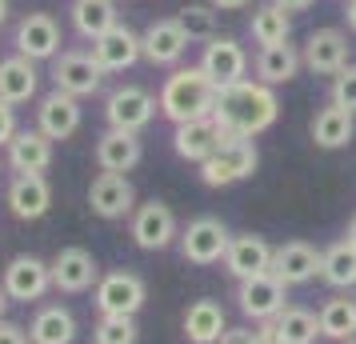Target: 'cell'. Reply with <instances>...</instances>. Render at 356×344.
I'll return each mask as SVG.
<instances>
[{
	"mask_svg": "<svg viewBox=\"0 0 356 344\" xmlns=\"http://www.w3.org/2000/svg\"><path fill=\"white\" fill-rule=\"evenodd\" d=\"M136 341H140L136 316H100L92 325V344H136Z\"/></svg>",
	"mask_w": 356,
	"mask_h": 344,
	"instance_id": "obj_35",
	"label": "cell"
},
{
	"mask_svg": "<svg viewBox=\"0 0 356 344\" xmlns=\"http://www.w3.org/2000/svg\"><path fill=\"white\" fill-rule=\"evenodd\" d=\"M348 240L356 245V216H353V224H348Z\"/></svg>",
	"mask_w": 356,
	"mask_h": 344,
	"instance_id": "obj_47",
	"label": "cell"
},
{
	"mask_svg": "<svg viewBox=\"0 0 356 344\" xmlns=\"http://www.w3.org/2000/svg\"><path fill=\"white\" fill-rule=\"evenodd\" d=\"M220 140H225V132L216 129L212 116H204V120H188V124H177V129H172V152H177L180 161L196 164V168L220 148Z\"/></svg>",
	"mask_w": 356,
	"mask_h": 344,
	"instance_id": "obj_24",
	"label": "cell"
},
{
	"mask_svg": "<svg viewBox=\"0 0 356 344\" xmlns=\"http://www.w3.org/2000/svg\"><path fill=\"white\" fill-rule=\"evenodd\" d=\"M200 72L209 76L216 88L248 81V52L236 36H212L204 52H200Z\"/></svg>",
	"mask_w": 356,
	"mask_h": 344,
	"instance_id": "obj_11",
	"label": "cell"
},
{
	"mask_svg": "<svg viewBox=\"0 0 356 344\" xmlns=\"http://www.w3.org/2000/svg\"><path fill=\"white\" fill-rule=\"evenodd\" d=\"M180 256L188 264H200V268H209V264H225V252L232 245V232L220 216H196L188 220L184 229H180Z\"/></svg>",
	"mask_w": 356,
	"mask_h": 344,
	"instance_id": "obj_5",
	"label": "cell"
},
{
	"mask_svg": "<svg viewBox=\"0 0 356 344\" xmlns=\"http://www.w3.org/2000/svg\"><path fill=\"white\" fill-rule=\"evenodd\" d=\"M276 328H280V341L284 344H316V336H321V320H316V312L312 309H296V304H289V309L276 316Z\"/></svg>",
	"mask_w": 356,
	"mask_h": 344,
	"instance_id": "obj_34",
	"label": "cell"
},
{
	"mask_svg": "<svg viewBox=\"0 0 356 344\" xmlns=\"http://www.w3.org/2000/svg\"><path fill=\"white\" fill-rule=\"evenodd\" d=\"M248 33H252V44L260 49H273V44H289L292 36V13H284L280 4H257L252 8V20H248Z\"/></svg>",
	"mask_w": 356,
	"mask_h": 344,
	"instance_id": "obj_31",
	"label": "cell"
},
{
	"mask_svg": "<svg viewBox=\"0 0 356 344\" xmlns=\"http://www.w3.org/2000/svg\"><path fill=\"white\" fill-rule=\"evenodd\" d=\"M4 204L8 213L33 224V220H44L52 213V184L49 177H13L8 188H4Z\"/></svg>",
	"mask_w": 356,
	"mask_h": 344,
	"instance_id": "obj_22",
	"label": "cell"
},
{
	"mask_svg": "<svg viewBox=\"0 0 356 344\" xmlns=\"http://www.w3.org/2000/svg\"><path fill=\"white\" fill-rule=\"evenodd\" d=\"M260 164L257 140H241V136H225L220 148L212 152L209 161L200 164V181L209 188H232V184L248 181Z\"/></svg>",
	"mask_w": 356,
	"mask_h": 344,
	"instance_id": "obj_3",
	"label": "cell"
},
{
	"mask_svg": "<svg viewBox=\"0 0 356 344\" xmlns=\"http://www.w3.org/2000/svg\"><path fill=\"white\" fill-rule=\"evenodd\" d=\"M252 68H257V81L260 84L280 88V84H289L292 76L305 68V60H300V49H296V44H273V49H260L257 52Z\"/></svg>",
	"mask_w": 356,
	"mask_h": 344,
	"instance_id": "obj_30",
	"label": "cell"
},
{
	"mask_svg": "<svg viewBox=\"0 0 356 344\" xmlns=\"http://www.w3.org/2000/svg\"><path fill=\"white\" fill-rule=\"evenodd\" d=\"M332 104H340V108H348V113H356V65L340 68L337 76H332Z\"/></svg>",
	"mask_w": 356,
	"mask_h": 344,
	"instance_id": "obj_37",
	"label": "cell"
},
{
	"mask_svg": "<svg viewBox=\"0 0 356 344\" xmlns=\"http://www.w3.org/2000/svg\"><path fill=\"white\" fill-rule=\"evenodd\" d=\"M321 280L328 284V288H337V293H348V288H356V245L348 240V236L324 248Z\"/></svg>",
	"mask_w": 356,
	"mask_h": 344,
	"instance_id": "obj_32",
	"label": "cell"
},
{
	"mask_svg": "<svg viewBox=\"0 0 356 344\" xmlns=\"http://www.w3.org/2000/svg\"><path fill=\"white\" fill-rule=\"evenodd\" d=\"M289 288L273 277V272H264V277H252V280H241L236 284V309L248 316V320H276L280 312L289 309L284 300H289Z\"/></svg>",
	"mask_w": 356,
	"mask_h": 344,
	"instance_id": "obj_16",
	"label": "cell"
},
{
	"mask_svg": "<svg viewBox=\"0 0 356 344\" xmlns=\"http://www.w3.org/2000/svg\"><path fill=\"white\" fill-rule=\"evenodd\" d=\"M0 284H4L13 304H36V300H44L52 293V264L33 256V252H20V256L4 264Z\"/></svg>",
	"mask_w": 356,
	"mask_h": 344,
	"instance_id": "obj_7",
	"label": "cell"
},
{
	"mask_svg": "<svg viewBox=\"0 0 356 344\" xmlns=\"http://www.w3.org/2000/svg\"><path fill=\"white\" fill-rule=\"evenodd\" d=\"M344 344H356V341H344Z\"/></svg>",
	"mask_w": 356,
	"mask_h": 344,
	"instance_id": "obj_48",
	"label": "cell"
},
{
	"mask_svg": "<svg viewBox=\"0 0 356 344\" xmlns=\"http://www.w3.org/2000/svg\"><path fill=\"white\" fill-rule=\"evenodd\" d=\"M308 136H312V145L316 148H344L353 145L356 136V113H348V108H340V104H324V108H316V116H312V124H308Z\"/></svg>",
	"mask_w": 356,
	"mask_h": 344,
	"instance_id": "obj_26",
	"label": "cell"
},
{
	"mask_svg": "<svg viewBox=\"0 0 356 344\" xmlns=\"http://www.w3.org/2000/svg\"><path fill=\"white\" fill-rule=\"evenodd\" d=\"M88 208L100 220H124L136 213V188L120 172H97L88 184Z\"/></svg>",
	"mask_w": 356,
	"mask_h": 344,
	"instance_id": "obj_14",
	"label": "cell"
},
{
	"mask_svg": "<svg viewBox=\"0 0 356 344\" xmlns=\"http://www.w3.org/2000/svg\"><path fill=\"white\" fill-rule=\"evenodd\" d=\"M188 33L180 28L177 17H161L152 20L145 33H140V49H145V60L156 68H180L184 52H188Z\"/></svg>",
	"mask_w": 356,
	"mask_h": 344,
	"instance_id": "obj_13",
	"label": "cell"
},
{
	"mask_svg": "<svg viewBox=\"0 0 356 344\" xmlns=\"http://www.w3.org/2000/svg\"><path fill=\"white\" fill-rule=\"evenodd\" d=\"M0 344H33L29 341V328L17 320H0Z\"/></svg>",
	"mask_w": 356,
	"mask_h": 344,
	"instance_id": "obj_39",
	"label": "cell"
},
{
	"mask_svg": "<svg viewBox=\"0 0 356 344\" xmlns=\"http://www.w3.org/2000/svg\"><path fill=\"white\" fill-rule=\"evenodd\" d=\"M29 341L33 344H72L76 341V316L65 304H40L29 320Z\"/></svg>",
	"mask_w": 356,
	"mask_h": 344,
	"instance_id": "obj_28",
	"label": "cell"
},
{
	"mask_svg": "<svg viewBox=\"0 0 356 344\" xmlns=\"http://www.w3.org/2000/svg\"><path fill=\"white\" fill-rule=\"evenodd\" d=\"M92 56H97V65L104 68V76H113V72H129L136 60H145V49H140V33H132L129 24L120 20L116 28L92 40Z\"/></svg>",
	"mask_w": 356,
	"mask_h": 344,
	"instance_id": "obj_21",
	"label": "cell"
},
{
	"mask_svg": "<svg viewBox=\"0 0 356 344\" xmlns=\"http://www.w3.org/2000/svg\"><path fill=\"white\" fill-rule=\"evenodd\" d=\"M184 336H188V344H216L220 336L228 332V316L225 309L216 304V300H193L188 309H184Z\"/></svg>",
	"mask_w": 356,
	"mask_h": 344,
	"instance_id": "obj_29",
	"label": "cell"
},
{
	"mask_svg": "<svg viewBox=\"0 0 356 344\" xmlns=\"http://www.w3.org/2000/svg\"><path fill=\"white\" fill-rule=\"evenodd\" d=\"M273 252L276 248L257 236V232H241V236H232V245L225 252V272L236 284L241 280H252V277H264V272H273Z\"/></svg>",
	"mask_w": 356,
	"mask_h": 344,
	"instance_id": "obj_18",
	"label": "cell"
},
{
	"mask_svg": "<svg viewBox=\"0 0 356 344\" xmlns=\"http://www.w3.org/2000/svg\"><path fill=\"white\" fill-rule=\"evenodd\" d=\"M316 320H321L324 341H337V344L356 341V296H332V300H324Z\"/></svg>",
	"mask_w": 356,
	"mask_h": 344,
	"instance_id": "obj_33",
	"label": "cell"
},
{
	"mask_svg": "<svg viewBox=\"0 0 356 344\" xmlns=\"http://www.w3.org/2000/svg\"><path fill=\"white\" fill-rule=\"evenodd\" d=\"M216 344H257V328H244V325L241 328H228Z\"/></svg>",
	"mask_w": 356,
	"mask_h": 344,
	"instance_id": "obj_40",
	"label": "cell"
},
{
	"mask_svg": "<svg viewBox=\"0 0 356 344\" xmlns=\"http://www.w3.org/2000/svg\"><path fill=\"white\" fill-rule=\"evenodd\" d=\"M92 161H97L100 172H120V177H129L132 168L145 161V145H140V132L104 129V132L97 136Z\"/></svg>",
	"mask_w": 356,
	"mask_h": 344,
	"instance_id": "obj_20",
	"label": "cell"
},
{
	"mask_svg": "<svg viewBox=\"0 0 356 344\" xmlns=\"http://www.w3.org/2000/svg\"><path fill=\"white\" fill-rule=\"evenodd\" d=\"M216 84L196 68H172L161 84V116L172 124H188V120H204L216 113Z\"/></svg>",
	"mask_w": 356,
	"mask_h": 344,
	"instance_id": "obj_2",
	"label": "cell"
},
{
	"mask_svg": "<svg viewBox=\"0 0 356 344\" xmlns=\"http://www.w3.org/2000/svg\"><path fill=\"white\" fill-rule=\"evenodd\" d=\"M129 236H132V245L145 248V252H164L168 245H177L180 240L177 213H172L164 200L136 204V213L129 216Z\"/></svg>",
	"mask_w": 356,
	"mask_h": 344,
	"instance_id": "obj_9",
	"label": "cell"
},
{
	"mask_svg": "<svg viewBox=\"0 0 356 344\" xmlns=\"http://www.w3.org/2000/svg\"><path fill=\"white\" fill-rule=\"evenodd\" d=\"M8 304H13V300H8V293H4V284H0V320H8V316H4V312H8Z\"/></svg>",
	"mask_w": 356,
	"mask_h": 344,
	"instance_id": "obj_45",
	"label": "cell"
},
{
	"mask_svg": "<svg viewBox=\"0 0 356 344\" xmlns=\"http://www.w3.org/2000/svg\"><path fill=\"white\" fill-rule=\"evenodd\" d=\"M280 116V100H276V88L260 81H241V84H228L216 92V129L225 136H241V140H252L260 132H268Z\"/></svg>",
	"mask_w": 356,
	"mask_h": 344,
	"instance_id": "obj_1",
	"label": "cell"
},
{
	"mask_svg": "<svg viewBox=\"0 0 356 344\" xmlns=\"http://www.w3.org/2000/svg\"><path fill=\"white\" fill-rule=\"evenodd\" d=\"M8 13H13V4H8V0H0V28H4V20H8Z\"/></svg>",
	"mask_w": 356,
	"mask_h": 344,
	"instance_id": "obj_46",
	"label": "cell"
},
{
	"mask_svg": "<svg viewBox=\"0 0 356 344\" xmlns=\"http://www.w3.org/2000/svg\"><path fill=\"white\" fill-rule=\"evenodd\" d=\"M68 17H72L76 36H84V40L92 44V40H100L108 28L120 24V4H116V0H72Z\"/></svg>",
	"mask_w": 356,
	"mask_h": 344,
	"instance_id": "obj_27",
	"label": "cell"
},
{
	"mask_svg": "<svg viewBox=\"0 0 356 344\" xmlns=\"http://www.w3.org/2000/svg\"><path fill=\"white\" fill-rule=\"evenodd\" d=\"M60 44H65V33H60V20L52 17V13H24L17 20V28H13V49L20 56L36 60V65L56 60Z\"/></svg>",
	"mask_w": 356,
	"mask_h": 344,
	"instance_id": "obj_8",
	"label": "cell"
},
{
	"mask_svg": "<svg viewBox=\"0 0 356 344\" xmlns=\"http://www.w3.org/2000/svg\"><path fill=\"white\" fill-rule=\"evenodd\" d=\"M148 300V284L129 268H113L100 272L97 288H92V304L100 316H136Z\"/></svg>",
	"mask_w": 356,
	"mask_h": 344,
	"instance_id": "obj_4",
	"label": "cell"
},
{
	"mask_svg": "<svg viewBox=\"0 0 356 344\" xmlns=\"http://www.w3.org/2000/svg\"><path fill=\"white\" fill-rule=\"evenodd\" d=\"M49 264H52V288H56V293L76 296V293H88V288H97V280H100L97 256H92L88 248H81V245L60 248V252H56Z\"/></svg>",
	"mask_w": 356,
	"mask_h": 344,
	"instance_id": "obj_12",
	"label": "cell"
},
{
	"mask_svg": "<svg viewBox=\"0 0 356 344\" xmlns=\"http://www.w3.org/2000/svg\"><path fill=\"white\" fill-rule=\"evenodd\" d=\"M348 52H353V44H348V36L340 28H316V33H308L300 60H305V68L312 76H337L340 68L353 65Z\"/></svg>",
	"mask_w": 356,
	"mask_h": 344,
	"instance_id": "obj_15",
	"label": "cell"
},
{
	"mask_svg": "<svg viewBox=\"0 0 356 344\" xmlns=\"http://www.w3.org/2000/svg\"><path fill=\"white\" fill-rule=\"evenodd\" d=\"M321 261H324L321 248H312L308 240H289L273 252V277L284 288H296V284H308V280L321 277Z\"/></svg>",
	"mask_w": 356,
	"mask_h": 344,
	"instance_id": "obj_23",
	"label": "cell"
},
{
	"mask_svg": "<svg viewBox=\"0 0 356 344\" xmlns=\"http://www.w3.org/2000/svg\"><path fill=\"white\" fill-rule=\"evenodd\" d=\"M344 20H348V28L356 33V0H344Z\"/></svg>",
	"mask_w": 356,
	"mask_h": 344,
	"instance_id": "obj_44",
	"label": "cell"
},
{
	"mask_svg": "<svg viewBox=\"0 0 356 344\" xmlns=\"http://www.w3.org/2000/svg\"><path fill=\"white\" fill-rule=\"evenodd\" d=\"M4 164L13 177H44L52 168V140L40 129H20L4 148Z\"/></svg>",
	"mask_w": 356,
	"mask_h": 344,
	"instance_id": "obj_17",
	"label": "cell"
},
{
	"mask_svg": "<svg viewBox=\"0 0 356 344\" xmlns=\"http://www.w3.org/2000/svg\"><path fill=\"white\" fill-rule=\"evenodd\" d=\"M257 344H284V341H280L276 320H260V325H257Z\"/></svg>",
	"mask_w": 356,
	"mask_h": 344,
	"instance_id": "obj_41",
	"label": "cell"
},
{
	"mask_svg": "<svg viewBox=\"0 0 356 344\" xmlns=\"http://www.w3.org/2000/svg\"><path fill=\"white\" fill-rule=\"evenodd\" d=\"M161 113V100L148 92L145 84H120L104 97V120L108 129L120 132H145Z\"/></svg>",
	"mask_w": 356,
	"mask_h": 344,
	"instance_id": "obj_6",
	"label": "cell"
},
{
	"mask_svg": "<svg viewBox=\"0 0 356 344\" xmlns=\"http://www.w3.org/2000/svg\"><path fill=\"white\" fill-rule=\"evenodd\" d=\"M273 4H280L284 13H305V8H312L316 0H273Z\"/></svg>",
	"mask_w": 356,
	"mask_h": 344,
	"instance_id": "obj_43",
	"label": "cell"
},
{
	"mask_svg": "<svg viewBox=\"0 0 356 344\" xmlns=\"http://www.w3.org/2000/svg\"><path fill=\"white\" fill-rule=\"evenodd\" d=\"M36 92H40V68H36V60L20 56V52L4 56L0 60V100L20 108V104L36 100Z\"/></svg>",
	"mask_w": 356,
	"mask_h": 344,
	"instance_id": "obj_25",
	"label": "cell"
},
{
	"mask_svg": "<svg viewBox=\"0 0 356 344\" xmlns=\"http://www.w3.org/2000/svg\"><path fill=\"white\" fill-rule=\"evenodd\" d=\"M180 28L188 33V40H200V44H209L216 33V8L212 4H188V8H180Z\"/></svg>",
	"mask_w": 356,
	"mask_h": 344,
	"instance_id": "obj_36",
	"label": "cell"
},
{
	"mask_svg": "<svg viewBox=\"0 0 356 344\" xmlns=\"http://www.w3.org/2000/svg\"><path fill=\"white\" fill-rule=\"evenodd\" d=\"M209 4L216 8V13H241V8L252 4V0H209Z\"/></svg>",
	"mask_w": 356,
	"mask_h": 344,
	"instance_id": "obj_42",
	"label": "cell"
},
{
	"mask_svg": "<svg viewBox=\"0 0 356 344\" xmlns=\"http://www.w3.org/2000/svg\"><path fill=\"white\" fill-rule=\"evenodd\" d=\"M20 132V120H17V108L0 100V148H8V140Z\"/></svg>",
	"mask_w": 356,
	"mask_h": 344,
	"instance_id": "obj_38",
	"label": "cell"
},
{
	"mask_svg": "<svg viewBox=\"0 0 356 344\" xmlns=\"http://www.w3.org/2000/svg\"><path fill=\"white\" fill-rule=\"evenodd\" d=\"M81 120H84L81 100L60 92V88H52L49 97H40V104H36V129L44 132L52 145L76 136V132H81Z\"/></svg>",
	"mask_w": 356,
	"mask_h": 344,
	"instance_id": "obj_19",
	"label": "cell"
},
{
	"mask_svg": "<svg viewBox=\"0 0 356 344\" xmlns=\"http://www.w3.org/2000/svg\"><path fill=\"white\" fill-rule=\"evenodd\" d=\"M52 88H60V92H68V97H97L100 92V84H104V68L97 65V56L92 52H81V49H72V52H60L56 60H52Z\"/></svg>",
	"mask_w": 356,
	"mask_h": 344,
	"instance_id": "obj_10",
	"label": "cell"
}]
</instances>
